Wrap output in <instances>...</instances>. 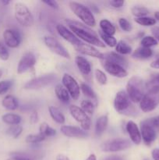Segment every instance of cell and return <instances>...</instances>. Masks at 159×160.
<instances>
[{
  "label": "cell",
  "mask_w": 159,
  "mask_h": 160,
  "mask_svg": "<svg viewBox=\"0 0 159 160\" xmlns=\"http://www.w3.org/2000/svg\"><path fill=\"white\" fill-rule=\"evenodd\" d=\"M65 23H67L70 31L76 37L80 38L83 41L88 43L89 45L101 47V48L105 47V44H104L102 41L100 40L98 34L89 27L73 20H65Z\"/></svg>",
  "instance_id": "cell-1"
},
{
  "label": "cell",
  "mask_w": 159,
  "mask_h": 160,
  "mask_svg": "<svg viewBox=\"0 0 159 160\" xmlns=\"http://www.w3.org/2000/svg\"><path fill=\"white\" fill-rule=\"evenodd\" d=\"M145 84L143 79L139 77H132L126 84V91L129 99L133 103H139L143 98L144 94Z\"/></svg>",
  "instance_id": "cell-2"
},
{
  "label": "cell",
  "mask_w": 159,
  "mask_h": 160,
  "mask_svg": "<svg viewBox=\"0 0 159 160\" xmlns=\"http://www.w3.org/2000/svg\"><path fill=\"white\" fill-rule=\"evenodd\" d=\"M72 12L87 27H94L96 20L92 11L87 6L77 2H70L69 3Z\"/></svg>",
  "instance_id": "cell-3"
},
{
  "label": "cell",
  "mask_w": 159,
  "mask_h": 160,
  "mask_svg": "<svg viewBox=\"0 0 159 160\" xmlns=\"http://www.w3.org/2000/svg\"><path fill=\"white\" fill-rule=\"evenodd\" d=\"M14 15H15L16 20L22 27L29 28L34 24V17H33L31 10L23 3H15Z\"/></svg>",
  "instance_id": "cell-4"
},
{
  "label": "cell",
  "mask_w": 159,
  "mask_h": 160,
  "mask_svg": "<svg viewBox=\"0 0 159 160\" xmlns=\"http://www.w3.org/2000/svg\"><path fill=\"white\" fill-rule=\"evenodd\" d=\"M114 108L118 113L130 116L134 113V109L126 91H119L115 95L114 99Z\"/></svg>",
  "instance_id": "cell-5"
},
{
  "label": "cell",
  "mask_w": 159,
  "mask_h": 160,
  "mask_svg": "<svg viewBox=\"0 0 159 160\" xmlns=\"http://www.w3.org/2000/svg\"><path fill=\"white\" fill-rule=\"evenodd\" d=\"M130 147V141L126 138H118L104 142L101 145V149L104 152H118L125 151Z\"/></svg>",
  "instance_id": "cell-6"
},
{
  "label": "cell",
  "mask_w": 159,
  "mask_h": 160,
  "mask_svg": "<svg viewBox=\"0 0 159 160\" xmlns=\"http://www.w3.org/2000/svg\"><path fill=\"white\" fill-rule=\"evenodd\" d=\"M55 78V75L54 74H46L37 77L27 81L23 86V88L26 90H39L50 85L51 83L54 82Z\"/></svg>",
  "instance_id": "cell-7"
},
{
  "label": "cell",
  "mask_w": 159,
  "mask_h": 160,
  "mask_svg": "<svg viewBox=\"0 0 159 160\" xmlns=\"http://www.w3.org/2000/svg\"><path fill=\"white\" fill-rule=\"evenodd\" d=\"M43 41L45 45L55 54L65 59H70V54L69 52L55 38L51 35H45L43 38Z\"/></svg>",
  "instance_id": "cell-8"
},
{
  "label": "cell",
  "mask_w": 159,
  "mask_h": 160,
  "mask_svg": "<svg viewBox=\"0 0 159 160\" xmlns=\"http://www.w3.org/2000/svg\"><path fill=\"white\" fill-rule=\"evenodd\" d=\"M69 110H70V113L71 114L72 117L76 121L80 123L81 128L84 131H87L90 130V123H91L90 117L86 112L83 111L80 107L76 106V105H71L69 108Z\"/></svg>",
  "instance_id": "cell-9"
},
{
  "label": "cell",
  "mask_w": 159,
  "mask_h": 160,
  "mask_svg": "<svg viewBox=\"0 0 159 160\" xmlns=\"http://www.w3.org/2000/svg\"><path fill=\"white\" fill-rule=\"evenodd\" d=\"M62 85L64 86L67 92L70 94V96L73 100H77L80 95V86L77 83L74 78L69 73H65L62 78Z\"/></svg>",
  "instance_id": "cell-10"
},
{
  "label": "cell",
  "mask_w": 159,
  "mask_h": 160,
  "mask_svg": "<svg viewBox=\"0 0 159 160\" xmlns=\"http://www.w3.org/2000/svg\"><path fill=\"white\" fill-rule=\"evenodd\" d=\"M159 103V94L147 93L143 95L141 101L139 102L140 108L143 112L154 110Z\"/></svg>",
  "instance_id": "cell-11"
},
{
  "label": "cell",
  "mask_w": 159,
  "mask_h": 160,
  "mask_svg": "<svg viewBox=\"0 0 159 160\" xmlns=\"http://www.w3.org/2000/svg\"><path fill=\"white\" fill-rule=\"evenodd\" d=\"M36 57L32 52H27L23 55L21 59L19 61L18 66H17V73L22 74L26 73L31 69L34 68L35 66Z\"/></svg>",
  "instance_id": "cell-12"
},
{
  "label": "cell",
  "mask_w": 159,
  "mask_h": 160,
  "mask_svg": "<svg viewBox=\"0 0 159 160\" xmlns=\"http://www.w3.org/2000/svg\"><path fill=\"white\" fill-rule=\"evenodd\" d=\"M140 134L143 142L147 145H151L155 141L157 136L155 128L151 126L147 120L140 123Z\"/></svg>",
  "instance_id": "cell-13"
},
{
  "label": "cell",
  "mask_w": 159,
  "mask_h": 160,
  "mask_svg": "<svg viewBox=\"0 0 159 160\" xmlns=\"http://www.w3.org/2000/svg\"><path fill=\"white\" fill-rule=\"evenodd\" d=\"M3 39L5 45L11 48H16L21 43V35L20 32L15 29L8 28L3 32Z\"/></svg>",
  "instance_id": "cell-14"
},
{
  "label": "cell",
  "mask_w": 159,
  "mask_h": 160,
  "mask_svg": "<svg viewBox=\"0 0 159 160\" xmlns=\"http://www.w3.org/2000/svg\"><path fill=\"white\" fill-rule=\"evenodd\" d=\"M101 65L108 73L115 78H126L128 75L127 70L116 63L109 62V61L101 60Z\"/></svg>",
  "instance_id": "cell-15"
},
{
  "label": "cell",
  "mask_w": 159,
  "mask_h": 160,
  "mask_svg": "<svg viewBox=\"0 0 159 160\" xmlns=\"http://www.w3.org/2000/svg\"><path fill=\"white\" fill-rule=\"evenodd\" d=\"M56 31H57L58 34L64 39V40L67 41L68 42H70L71 45H73V46H77V45H80L83 42L80 40V38H78L70 29L66 28L64 25L59 24L56 25Z\"/></svg>",
  "instance_id": "cell-16"
},
{
  "label": "cell",
  "mask_w": 159,
  "mask_h": 160,
  "mask_svg": "<svg viewBox=\"0 0 159 160\" xmlns=\"http://www.w3.org/2000/svg\"><path fill=\"white\" fill-rule=\"evenodd\" d=\"M74 48L76 51L79 52L80 53L83 55L97 58V59H99L101 60L104 59V54L100 51H98L94 46L89 45V44L82 43L80 45H77V46H75Z\"/></svg>",
  "instance_id": "cell-17"
},
{
  "label": "cell",
  "mask_w": 159,
  "mask_h": 160,
  "mask_svg": "<svg viewBox=\"0 0 159 160\" xmlns=\"http://www.w3.org/2000/svg\"><path fill=\"white\" fill-rule=\"evenodd\" d=\"M60 131L64 136L68 138H84L87 136L85 131L75 126L63 125L60 128Z\"/></svg>",
  "instance_id": "cell-18"
},
{
  "label": "cell",
  "mask_w": 159,
  "mask_h": 160,
  "mask_svg": "<svg viewBox=\"0 0 159 160\" xmlns=\"http://www.w3.org/2000/svg\"><path fill=\"white\" fill-rule=\"evenodd\" d=\"M126 130L129 136L130 141L135 145H140L142 141L140 130L135 122L129 120L127 122L126 126Z\"/></svg>",
  "instance_id": "cell-19"
},
{
  "label": "cell",
  "mask_w": 159,
  "mask_h": 160,
  "mask_svg": "<svg viewBox=\"0 0 159 160\" xmlns=\"http://www.w3.org/2000/svg\"><path fill=\"white\" fill-rule=\"evenodd\" d=\"M102 60L109 61V62L116 63L118 65L123 67L126 70L129 67V62H128L127 59L123 56L119 55L117 52H108L106 54H104V59Z\"/></svg>",
  "instance_id": "cell-20"
},
{
  "label": "cell",
  "mask_w": 159,
  "mask_h": 160,
  "mask_svg": "<svg viewBox=\"0 0 159 160\" xmlns=\"http://www.w3.org/2000/svg\"><path fill=\"white\" fill-rule=\"evenodd\" d=\"M75 62L77 67L78 70L84 77L90 76L91 73V65L90 62L84 56H77L75 58Z\"/></svg>",
  "instance_id": "cell-21"
},
{
  "label": "cell",
  "mask_w": 159,
  "mask_h": 160,
  "mask_svg": "<svg viewBox=\"0 0 159 160\" xmlns=\"http://www.w3.org/2000/svg\"><path fill=\"white\" fill-rule=\"evenodd\" d=\"M147 93L159 94V73L152 75L149 81L145 84Z\"/></svg>",
  "instance_id": "cell-22"
},
{
  "label": "cell",
  "mask_w": 159,
  "mask_h": 160,
  "mask_svg": "<svg viewBox=\"0 0 159 160\" xmlns=\"http://www.w3.org/2000/svg\"><path fill=\"white\" fill-rule=\"evenodd\" d=\"M108 115H102L97 119L96 123H95L94 130L96 136L99 137V136H101L104 134V132L105 131L106 128L108 127Z\"/></svg>",
  "instance_id": "cell-23"
},
{
  "label": "cell",
  "mask_w": 159,
  "mask_h": 160,
  "mask_svg": "<svg viewBox=\"0 0 159 160\" xmlns=\"http://www.w3.org/2000/svg\"><path fill=\"white\" fill-rule=\"evenodd\" d=\"M153 56V50L151 48L139 47L132 53V57L136 59H147Z\"/></svg>",
  "instance_id": "cell-24"
},
{
  "label": "cell",
  "mask_w": 159,
  "mask_h": 160,
  "mask_svg": "<svg viewBox=\"0 0 159 160\" xmlns=\"http://www.w3.org/2000/svg\"><path fill=\"white\" fill-rule=\"evenodd\" d=\"M48 111H49V114L51 116V119L55 123H59V124H63V123H65V116L63 115V113L61 112V110L59 108L55 107V106H50L48 107Z\"/></svg>",
  "instance_id": "cell-25"
},
{
  "label": "cell",
  "mask_w": 159,
  "mask_h": 160,
  "mask_svg": "<svg viewBox=\"0 0 159 160\" xmlns=\"http://www.w3.org/2000/svg\"><path fill=\"white\" fill-rule=\"evenodd\" d=\"M55 93L56 97L60 102L63 103H68L70 102V94L67 92L66 89L64 88L62 84H59L55 88Z\"/></svg>",
  "instance_id": "cell-26"
},
{
  "label": "cell",
  "mask_w": 159,
  "mask_h": 160,
  "mask_svg": "<svg viewBox=\"0 0 159 160\" xmlns=\"http://www.w3.org/2000/svg\"><path fill=\"white\" fill-rule=\"evenodd\" d=\"M2 105L5 109L10 111L16 110L19 106V103L17 98L13 95H8L4 97L2 101Z\"/></svg>",
  "instance_id": "cell-27"
},
{
  "label": "cell",
  "mask_w": 159,
  "mask_h": 160,
  "mask_svg": "<svg viewBox=\"0 0 159 160\" xmlns=\"http://www.w3.org/2000/svg\"><path fill=\"white\" fill-rule=\"evenodd\" d=\"M100 28L101 30L100 31H102L103 33L106 34H108V35L113 36L115 34V27L114 26L113 23L111 21H109L108 20H106V19H103L101 21L99 22Z\"/></svg>",
  "instance_id": "cell-28"
},
{
  "label": "cell",
  "mask_w": 159,
  "mask_h": 160,
  "mask_svg": "<svg viewBox=\"0 0 159 160\" xmlns=\"http://www.w3.org/2000/svg\"><path fill=\"white\" fill-rule=\"evenodd\" d=\"M2 120L6 124L19 125L22 121V117L18 114L15 113H6L2 117Z\"/></svg>",
  "instance_id": "cell-29"
},
{
  "label": "cell",
  "mask_w": 159,
  "mask_h": 160,
  "mask_svg": "<svg viewBox=\"0 0 159 160\" xmlns=\"http://www.w3.org/2000/svg\"><path fill=\"white\" fill-rule=\"evenodd\" d=\"M80 91L86 97L90 98V101L93 102L95 106H97V102H98V100H97V95L95 94V92H94L93 89L90 88V86H89L86 83H81Z\"/></svg>",
  "instance_id": "cell-30"
},
{
  "label": "cell",
  "mask_w": 159,
  "mask_h": 160,
  "mask_svg": "<svg viewBox=\"0 0 159 160\" xmlns=\"http://www.w3.org/2000/svg\"><path fill=\"white\" fill-rule=\"evenodd\" d=\"M115 48L116 52L118 53L119 55H122V56H123V55H129L132 52V47L123 40L117 42V45Z\"/></svg>",
  "instance_id": "cell-31"
},
{
  "label": "cell",
  "mask_w": 159,
  "mask_h": 160,
  "mask_svg": "<svg viewBox=\"0 0 159 160\" xmlns=\"http://www.w3.org/2000/svg\"><path fill=\"white\" fill-rule=\"evenodd\" d=\"M35 156L34 154H29L26 152H16L10 154V157L6 160H35Z\"/></svg>",
  "instance_id": "cell-32"
},
{
  "label": "cell",
  "mask_w": 159,
  "mask_h": 160,
  "mask_svg": "<svg viewBox=\"0 0 159 160\" xmlns=\"http://www.w3.org/2000/svg\"><path fill=\"white\" fill-rule=\"evenodd\" d=\"M39 133L41 134L42 135L45 136V138H49V137H53L56 134V131L55 129H53L52 128L49 126L47 123H42L40 125V128H39Z\"/></svg>",
  "instance_id": "cell-33"
},
{
  "label": "cell",
  "mask_w": 159,
  "mask_h": 160,
  "mask_svg": "<svg viewBox=\"0 0 159 160\" xmlns=\"http://www.w3.org/2000/svg\"><path fill=\"white\" fill-rule=\"evenodd\" d=\"M131 12L135 17V18L147 17L149 13V9L145 6H133L131 8Z\"/></svg>",
  "instance_id": "cell-34"
},
{
  "label": "cell",
  "mask_w": 159,
  "mask_h": 160,
  "mask_svg": "<svg viewBox=\"0 0 159 160\" xmlns=\"http://www.w3.org/2000/svg\"><path fill=\"white\" fill-rule=\"evenodd\" d=\"M99 35L101 37V38L102 39L103 43H105L108 46L111 47V48H113V47L116 46L117 40L114 36H111L108 35V34H104L101 31H99Z\"/></svg>",
  "instance_id": "cell-35"
},
{
  "label": "cell",
  "mask_w": 159,
  "mask_h": 160,
  "mask_svg": "<svg viewBox=\"0 0 159 160\" xmlns=\"http://www.w3.org/2000/svg\"><path fill=\"white\" fill-rule=\"evenodd\" d=\"M95 105L90 100H83L80 103V108L87 115H93Z\"/></svg>",
  "instance_id": "cell-36"
},
{
  "label": "cell",
  "mask_w": 159,
  "mask_h": 160,
  "mask_svg": "<svg viewBox=\"0 0 159 160\" xmlns=\"http://www.w3.org/2000/svg\"><path fill=\"white\" fill-rule=\"evenodd\" d=\"M135 22L143 27H151L156 24V20L149 17H143L140 18H135Z\"/></svg>",
  "instance_id": "cell-37"
},
{
  "label": "cell",
  "mask_w": 159,
  "mask_h": 160,
  "mask_svg": "<svg viewBox=\"0 0 159 160\" xmlns=\"http://www.w3.org/2000/svg\"><path fill=\"white\" fill-rule=\"evenodd\" d=\"M46 138L41 134L38 133L37 134H28L26 137V142L28 144H38L44 142Z\"/></svg>",
  "instance_id": "cell-38"
},
{
  "label": "cell",
  "mask_w": 159,
  "mask_h": 160,
  "mask_svg": "<svg viewBox=\"0 0 159 160\" xmlns=\"http://www.w3.org/2000/svg\"><path fill=\"white\" fill-rule=\"evenodd\" d=\"M158 42L154 38L153 36H144L142 38L140 44H141L142 47H144V48H151V47L155 46L157 45Z\"/></svg>",
  "instance_id": "cell-39"
},
{
  "label": "cell",
  "mask_w": 159,
  "mask_h": 160,
  "mask_svg": "<svg viewBox=\"0 0 159 160\" xmlns=\"http://www.w3.org/2000/svg\"><path fill=\"white\" fill-rule=\"evenodd\" d=\"M22 131H23V128L20 125H13L8 128L6 133L8 135L11 136L13 138H18L22 134Z\"/></svg>",
  "instance_id": "cell-40"
},
{
  "label": "cell",
  "mask_w": 159,
  "mask_h": 160,
  "mask_svg": "<svg viewBox=\"0 0 159 160\" xmlns=\"http://www.w3.org/2000/svg\"><path fill=\"white\" fill-rule=\"evenodd\" d=\"M94 76L97 82L99 84H101V85H105V84H107L108 78L107 76H106L105 73H104L102 70H99V69L95 70Z\"/></svg>",
  "instance_id": "cell-41"
},
{
  "label": "cell",
  "mask_w": 159,
  "mask_h": 160,
  "mask_svg": "<svg viewBox=\"0 0 159 160\" xmlns=\"http://www.w3.org/2000/svg\"><path fill=\"white\" fill-rule=\"evenodd\" d=\"M118 25L120 28L125 32H129L132 30V25L129 23V20H126L124 17H121L118 19Z\"/></svg>",
  "instance_id": "cell-42"
},
{
  "label": "cell",
  "mask_w": 159,
  "mask_h": 160,
  "mask_svg": "<svg viewBox=\"0 0 159 160\" xmlns=\"http://www.w3.org/2000/svg\"><path fill=\"white\" fill-rule=\"evenodd\" d=\"M12 85V81L11 80H5L0 81V95L6 94Z\"/></svg>",
  "instance_id": "cell-43"
},
{
  "label": "cell",
  "mask_w": 159,
  "mask_h": 160,
  "mask_svg": "<svg viewBox=\"0 0 159 160\" xmlns=\"http://www.w3.org/2000/svg\"><path fill=\"white\" fill-rule=\"evenodd\" d=\"M9 58V52L5 43L0 42V59L3 61L8 60Z\"/></svg>",
  "instance_id": "cell-44"
},
{
  "label": "cell",
  "mask_w": 159,
  "mask_h": 160,
  "mask_svg": "<svg viewBox=\"0 0 159 160\" xmlns=\"http://www.w3.org/2000/svg\"><path fill=\"white\" fill-rule=\"evenodd\" d=\"M109 4L112 7L115 8V9H121L123 7L125 4L124 1H117V0H113V1L109 2Z\"/></svg>",
  "instance_id": "cell-45"
},
{
  "label": "cell",
  "mask_w": 159,
  "mask_h": 160,
  "mask_svg": "<svg viewBox=\"0 0 159 160\" xmlns=\"http://www.w3.org/2000/svg\"><path fill=\"white\" fill-rule=\"evenodd\" d=\"M44 4L46 6H49L50 8L53 9H59V6L56 1H53V0H46V1H43Z\"/></svg>",
  "instance_id": "cell-46"
},
{
  "label": "cell",
  "mask_w": 159,
  "mask_h": 160,
  "mask_svg": "<svg viewBox=\"0 0 159 160\" xmlns=\"http://www.w3.org/2000/svg\"><path fill=\"white\" fill-rule=\"evenodd\" d=\"M148 122L151 123V126L153 127L154 128H157L159 129V116L155 117H153V118L148 119Z\"/></svg>",
  "instance_id": "cell-47"
},
{
  "label": "cell",
  "mask_w": 159,
  "mask_h": 160,
  "mask_svg": "<svg viewBox=\"0 0 159 160\" xmlns=\"http://www.w3.org/2000/svg\"><path fill=\"white\" fill-rule=\"evenodd\" d=\"M37 121H38V114H37V112L36 111H34L33 112H31V116H30V122L32 124H34Z\"/></svg>",
  "instance_id": "cell-48"
},
{
  "label": "cell",
  "mask_w": 159,
  "mask_h": 160,
  "mask_svg": "<svg viewBox=\"0 0 159 160\" xmlns=\"http://www.w3.org/2000/svg\"><path fill=\"white\" fill-rule=\"evenodd\" d=\"M151 32H152L153 37L159 42V27H154V28H152L151 30Z\"/></svg>",
  "instance_id": "cell-49"
},
{
  "label": "cell",
  "mask_w": 159,
  "mask_h": 160,
  "mask_svg": "<svg viewBox=\"0 0 159 160\" xmlns=\"http://www.w3.org/2000/svg\"><path fill=\"white\" fill-rule=\"evenodd\" d=\"M151 156L154 160H159V148H154L151 152Z\"/></svg>",
  "instance_id": "cell-50"
},
{
  "label": "cell",
  "mask_w": 159,
  "mask_h": 160,
  "mask_svg": "<svg viewBox=\"0 0 159 160\" xmlns=\"http://www.w3.org/2000/svg\"><path fill=\"white\" fill-rule=\"evenodd\" d=\"M151 67H152V68H154V69H159V58L151 62Z\"/></svg>",
  "instance_id": "cell-51"
},
{
  "label": "cell",
  "mask_w": 159,
  "mask_h": 160,
  "mask_svg": "<svg viewBox=\"0 0 159 160\" xmlns=\"http://www.w3.org/2000/svg\"><path fill=\"white\" fill-rule=\"evenodd\" d=\"M56 160H70L67 156H65V155L59 154L56 156Z\"/></svg>",
  "instance_id": "cell-52"
},
{
  "label": "cell",
  "mask_w": 159,
  "mask_h": 160,
  "mask_svg": "<svg viewBox=\"0 0 159 160\" xmlns=\"http://www.w3.org/2000/svg\"><path fill=\"white\" fill-rule=\"evenodd\" d=\"M104 160H123L122 158L118 157V156H109V157L106 158Z\"/></svg>",
  "instance_id": "cell-53"
},
{
  "label": "cell",
  "mask_w": 159,
  "mask_h": 160,
  "mask_svg": "<svg viewBox=\"0 0 159 160\" xmlns=\"http://www.w3.org/2000/svg\"><path fill=\"white\" fill-rule=\"evenodd\" d=\"M86 160H97L96 156H95L94 154H90Z\"/></svg>",
  "instance_id": "cell-54"
},
{
  "label": "cell",
  "mask_w": 159,
  "mask_h": 160,
  "mask_svg": "<svg viewBox=\"0 0 159 160\" xmlns=\"http://www.w3.org/2000/svg\"><path fill=\"white\" fill-rule=\"evenodd\" d=\"M154 19L156 20V21L157 20L159 21V11H157V12H154Z\"/></svg>",
  "instance_id": "cell-55"
},
{
  "label": "cell",
  "mask_w": 159,
  "mask_h": 160,
  "mask_svg": "<svg viewBox=\"0 0 159 160\" xmlns=\"http://www.w3.org/2000/svg\"><path fill=\"white\" fill-rule=\"evenodd\" d=\"M0 2H1L2 4L3 5V6H7V5H9V3H10V2H9V1H4V0H2V1H1Z\"/></svg>",
  "instance_id": "cell-56"
},
{
  "label": "cell",
  "mask_w": 159,
  "mask_h": 160,
  "mask_svg": "<svg viewBox=\"0 0 159 160\" xmlns=\"http://www.w3.org/2000/svg\"><path fill=\"white\" fill-rule=\"evenodd\" d=\"M2 70H1V69H0V79H1V78H2Z\"/></svg>",
  "instance_id": "cell-57"
},
{
  "label": "cell",
  "mask_w": 159,
  "mask_h": 160,
  "mask_svg": "<svg viewBox=\"0 0 159 160\" xmlns=\"http://www.w3.org/2000/svg\"><path fill=\"white\" fill-rule=\"evenodd\" d=\"M144 160H149V159H144Z\"/></svg>",
  "instance_id": "cell-58"
}]
</instances>
